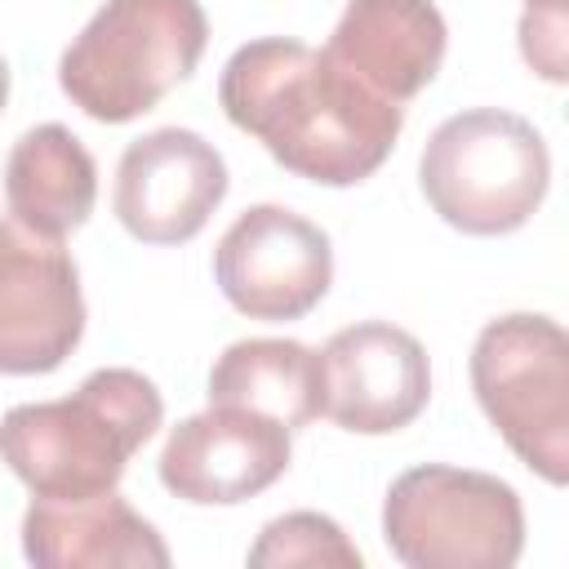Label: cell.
<instances>
[{
  "label": "cell",
  "instance_id": "cell-18",
  "mask_svg": "<svg viewBox=\"0 0 569 569\" xmlns=\"http://www.w3.org/2000/svg\"><path fill=\"white\" fill-rule=\"evenodd\" d=\"M4 102H9V62L0 58V111H4Z\"/></svg>",
  "mask_w": 569,
  "mask_h": 569
},
{
  "label": "cell",
  "instance_id": "cell-14",
  "mask_svg": "<svg viewBox=\"0 0 569 569\" xmlns=\"http://www.w3.org/2000/svg\"><path fill=\"white\" fill-rule=\"evenodd\" d=\"M4 200L9 218L62 240L93 213L98 164L67 124H36L4 160Z\"/></svg>",
  "mask_w": 569,
  "mask_h": 569
},
{
  "label": "cell",
  "instance_id": "cell-4",
  "mask_svg": "<svg viewBox=\"0 0 569 569\" xmlns=\"http://www.w3.org/2000/svg\"><path fill=\"white\" fill-rule=\"evenodd\" d=\"M418 182L449 227L467 236H507L538 213L551 182V151L525 116L471 107L427 138Z\"/></svg>",
  "mask_w": 569,
  "mask_h": 569
},
{
  "label": "cell",
  "instance_id": "cell-13",
  "mask_svg": "<svg viewBox=\"0 0 569 569\" xmlns=\"http://www.w3.org/2000/svg\"><path fill=\"white\" fill-rule=\"evenodd\" d=\"M22 551L40 569H133L169 565V547L116 489L62 502L36 498L22 516Z\"/></svg>",
  "mask_w": 569,
  "mask_h": 569
},
{
  "label": "cell",
  "instance_id": "cell-9",
  "mask_svg": "<svg viewBox=\"0 0 569 569\" xmlns=\"http://www.w3.org/2000/svg\"><path fill=\"white\" fill-rule=\"evenodd\" d=\"M320 356V413L356 436H391L431 400V365L422 342L387 320L338 329Z\"/></svg>",
  "mask_w": 569,
  "mask_h": 569
},
{
  "label": "cell",
  "instance_id": "cell-7",
  "mask_svg": "<svg viewBox=\"0 0 569 569\" xmlns=\"http://www.w3.org/2000/svg\"><path fill=\"white\" fill-rule=\"evenodd\" d=\"M222 298L249 320H302L333 284L329 236L284 204L244 209L213 249Z\"/></svg>",
  "mask_w": 569,
  "mask_h": 569
},
{
  "label": "cell",
  "instance_id": "cell-6",
  "mask_svg": "<svg viewBox=\"0 0 569 569\" xmlns=\"http://www.w3.org/2000/svg\"><path fill=\"white\" fill-rule=\"evenodd\" d=\"M471 387L511 453L547 485L569 480V338L551 316L511 311L480 329Z\"/></svg>",
  "mask_w": 569,
  "mask_h": 569
},
{
  "label": "cell",
  "instance_id": "cell-11",
  "mask_svg": "<svg viewBox=\"0 0 569 569\" xmlns=\"http://www.w3.org/2000/svg\"><path fill=\"white\" fill-rule=\"evenodd\" d=\"M289 427L240 405L182 418L160 449V485L196 507H236L289 471Z\"/></svg>",
  "mask_w": 569,
  "mask_h": 569
},
{
  "label": "cell",
  "instance_id": "cell-8",
  "mask_svg": "<svg viewBox=\"0 0 569 569\" xmlns=\"http://www.w3.org/2000/svg\"><path fill=\"white\" fill-rule=\"evenodd\" d=\"M84 338L80 271L62 240L0 218V373H53Z\"/></svg>",
  "mask_w": 569,
  "mask_h": 569
},
{
  "label": "cell",
  "instance_id": "cell-3",
  "mask_svg": "<svg viewBox=\"0 0 569 569\" xmlns=\"http://www.w3.org/2000/svg\"><path fill=\"white\" fill-rule=\"evenodd\" d=\"M209 18L200 0H107L58 62V84L89 120L124 124L160 107L200 62Z\"/></svg>",
  "mask_w": 569,
  "mask_h": 569
},
{
  "label": "cell",
  "instance_id": "cell-5",
  "mask_svg": "<svg viewBox=\"0 0 569 569\" xmlns=\"http://www.w3.org/2000/svg\"><path fill=\"white\" fill-rule=\"evenodd\" d=\"M382 538L409 569H511L525 547V507L489 471L422 462L391 480Z\"/></svg>",
  "mask_w": 569,
  "mask_h": 569
},
{
  "label": "cell",
  "instance_id": "cell-17",
  "mask_svg": "<svg viewBox=\"0 0 569 569\" xmlns=\"http://www.w3.org/2000/svg\"><path fill=\"white\" fill-rule=\"evenodd\" d=\"M525 22H569V0H525Z\"/></svg>",
  "mask_w": 569,
  "mask_h": 569
},
{
  "label": "cell",
  "instance_id": "cell-15",
  "mask_svg": "<svg viewBox=\"0 0 569 569\" xmlns=\"http://www.w3.org/2000/svg\"><path fill=\"white\" fill-rule=\"evenodd\" d=\"M209 405H240L298 431L320 418V356L293 338L231 342L209 369Z\"/></svg>",
  "mask_w": 569,
  "mask_h": 569
},
{
  "label": "cell",
  "instance_id": "cell-10",
  "mask_svg": "<svg viewBox=\"0 0 569 569\" xmlns=\"http://www.w3.org/2000/svg\"><path fill=\"white\" fill-rule=\"evenodd\" d=\"M227 196V160L196 129H156L133 138L116 164V218L142 244H182L200 236Z\"/></svg>",
  "mask_w": 569,
  "mask_h": 569
},
{
  "label": "cell",
  "instance_id": "cell-2",
  "mask_svg": "<svg viewBox=\"0 0 569 569\" xmlns=\"http://www.w3.org/2000/svg\"><path fill=\"white\" fill-rule=\"evenodd\" d=\"M164 400L138 369H93L71 396L13 405L0 418V462L36 493L80 502L116 489L156 436Z\"/></svg>",
  "mask_w": 569,
  "mask_h": 569
},
{
  "label": "cell",
  "instance_id": "cell-16",
  "mask_svg": "<svg viewBox=\"0 0 569 569\" xmlns=\"http://www.w3.org/2000/svg\"><path fill=\"white\" fill-rule=\"evenodd\" d=\"M253 569H293V565H338L360 569V547L342 533L338 520L320 511H284L262 525L258 542L249 547Z\"/></svg>",
  "mask_w": 569,
  "mask_h": 569
},
{
  "label": "cell",
  "instance_id": "cell-12",
  "mask_svg": "<svg viewBox=\"0 0 569 569\" xmlns=\"http://www.w3.org/2000/svg\"><path fill=\"white\" fill-rule=\"evenodd\" d=\"M445 18L431 0H347L325 53L369 93L405 107L445 62Z\"/></svg>",
  "mask_w": 569,
  "mask_h": 569
},
{
  "label": "cell",
  "instance_id": "cell-1",
  "mask_svg": "<svg viewBox=\"0 0 569 569\" xmlns=\"http://www.w3.org/2000/svg\"><path fill=\"white\" fill-rule=\"evenodd\" d=\"M218 102L276 164L320 187L365 182L405 124V107L369 93L325 49L284 36L240 44L222 67Z\"/></svg>",
  "mask_w": 569,
  "mask_h": 569
}]
</instances>
